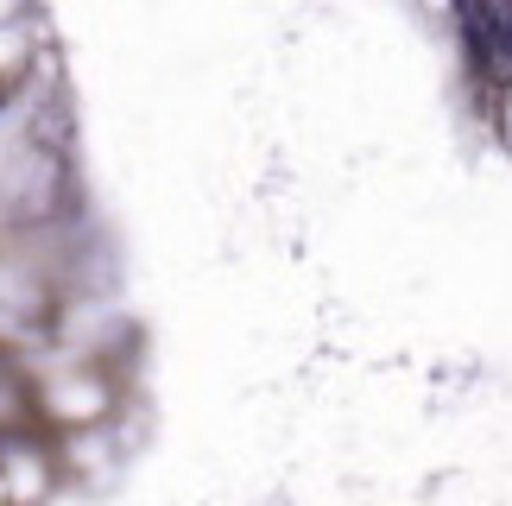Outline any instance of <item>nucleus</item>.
I'll return each instance as SVG.
<instances>
[{
    "label": "nucleus",
    "instance_id": "2",
    "mask_svg": "<svg viewBox=\"0 0 512 506\" xmlns=\"http://www.w3.org/2000/svg\"><path fill=\"white\" fill-rule=\"evenodd\" d=\"M0 481H7V494H13V500L45 494V469H38V456H32V450H13V456H7V469H0Z\"/></svg>",
    "mask_w": 512,
    "mask_h": 506
},
{
    "label": "nucleus",
    "instance_id": "1",
    "mask_svg": "<svg viewBox=\"0 0 512 506\" xmlns=\"http://www.w3.org/2000/svg\"><path fill=\"white\" fill-rule=\"evenodd\" d=\"M45 412L57 424H89V418L108 412V393H102V380H89V374H64V380L45 386Z\"/></svg>",
    "mask_w": 512,
    "mask_h": 506
},
{
    "label": "nucleus",
    "instance_id": "3",
    "mask_svg": "<svg viewBox=\"0 0 512 506\" xmlns=\"http://www.w3.org/2000/svg\"><path fill=\"white\" fill-rule=\"evenodd\" d=\"M0 506H13V494H7V481H0Z\"/></svg>",
    "mask_w": 512,
    "mask_h": 506
}]
</instances>
